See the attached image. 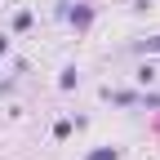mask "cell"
Listing matches in <instances>:
<instances>
[{
    "instance_id": "obj_1",
    "label": "cell",
    "mask_w": 160,
    "mask_h": 160,
    "mask_svg": "<svg viewBox=\"0 0 160 160\" xmlns=\"http://www.w3.org/2000/svg\"><path fill=\"white\" fill-rule=\"evenodd\" d=\"M93 5H89V0H71V9H67V18H62V22H71L76 27V36H85L89 27H93Z\"/></svg>"
},
{
    "instance_id": "obj_2",
    "label": "cell",
    "mask_w": 160,
    "mask_h": 160,
    "mask_svg": "<svg viewBox=\"0 0 160 160\" xmlns=\"http://www.w3.org/2000/svg\"><path fill=\"white\" fill-rule=\"evenodd\" d=\"M98 98H102V102H111V107L133 111V107H138V98H142V89H111V85H102V89H98Z\"/></svg>"
},
{
    "instance_id": "obj_3",
    "label": "cell",
    "mask_w": 160,
    "mask_h": 160,
    "mask_svg": "<svg viewBox=\"0 0 160 160\" xmlns=\"http://www.w3.org/2000/svg\"><path fill=\"white\" fill-rule=\"evenodd\" d=\"M31 22H36V13H31V9H18V13L9 18V36H22V31H31Z\"/></svg>"
},
{
    "instance_id": "obj_4",
    "label": "cell",
    "mask_w": 160,
    "mask_h": 160,
    "mask_svg": "<svg viewBox=\"0 0 160 160\" xmlns=\"http://www.w3.org/2000/svg\"><path fill=\"white\" fill-rule=\"evenodd\" d=\"M76 85H80V67H76V62H67L62 71H58V89H62V93H71Z\"/></svg>"
},
{
    "instance_id": "obj_5",
    "label": "cell",
    "mask_w": 160,
    "mask_h": 160,
    "mask_svg": "<svg viewBox=\"0 0 160 160\" xmlns=\"http://www.w3.org/2000/svg\"><path fill=\"white\" fill-rule=\"evenodd\" d=\"M129 53H142V58H147V53H160V31H156V36H142V40H133Z\"/></svg>"
},
{
    "instance_id": "obj_6",
    "label": "cell",
    "mask_w": 160,
    "mask_h": 160,
    "mask_svg": "<svg viewBox=\"0 0 160 160\" xmlns=\"http://www.w3.org/2000/svg\"><path fill=\"white\" fill-rule=\"evenodd\" d=\"M85 160H120V147L102 142V147H93V151H85Z\"/></svg>"
},
{
    "instance_id": "obj_7",
    "label": "cell",
    "mask_w": 160,
    "mask_h": 160,
    "mask_svg": "<svg viewBox=\"0 0 160 160\" xmlns=\"http://www.w3.org/2000/svg\"><path fill=\"white\" fill-rule=\"evenodd\" d=\"M133 80H138V85H142V89H147V85H151V80H156V67H151V62H142V67H138V71H133Z\"/></svg>"
},
{
    "instance_id": "obj_8",
    "label": "cell",
    "mask_w": 160,
    "mask_h": 160,
    "mask_svg": "<svg viewBox=\"0 0 160 160\" xmlns=\"http://www.w3.org/2000/svg\"><path fill=\"white\" fill-rule=\"evenodd\" d=\"M138 107H142V111H160V93H147V89H142V98H138Z\"/></svg>"
},
{
    "instance_id": "obj_9",
    "label": "cell",
    "mask_w": 160,
    "mask_h": 160,
    "mask_svg": "<svg viewBox=\"0 0 160 160\" xmlns=\"http://www.w3.org/2000/svg\"><path fill=\"white\" fill-rule=\"evenodd\" d=\"M67 138H71V120H58L53 125V142H67Z\"/></svg>"
},
{
    "instance_id": "obj_10",
    "label": "cell",
    "mask_w": 160,
    "mask_h": 160,
    "mask_svg": "<svg viewBox=\"0 0 160 160\" xmlns=\"http://www.w3.org/2000/svg\"><path fill=\"white\" fill-rule=\"evenodd\" d=\"M9 49H13V36H9V31H0V58H9Z\"/></svg>"
},
{
    "instance_id": "obj_11",
    "label": "cell",
    "mask_w": 160,
    "mask_h": 160,
    "mask_svg": "<svg viewBox=\"0 0 160 160\" xmlns=\"http://www.w3.org/2000/svg\"><path fill=\"white\" fill-rule=\"evenodd\" d=\"M151 5H156V0H133V9H138V13H147Z\"/></svg>"
}]
</instances>
